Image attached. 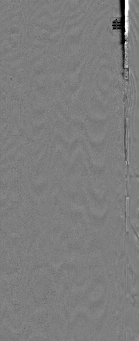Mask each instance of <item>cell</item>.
<instances>
[{
    "instance_id": "obj_1",
    "label": "cell",
    "mask_w": 139,
    "mask_h": 341,
    "mask_svg": "<svg viewBox=\"0 0 139 341\" xmlns=\"http://www.w3.org/2000/svg\"><path fill=\"white\" fill-rule=\"evenodd\" d=\"M20 108L17 102L14 101L12 103L10 116L11 134L19 135L20 134Z\"/></svg>"
},
{
    "instance_id": "obj_2",
    "label": "cell",
    "mask_w": 139,
    "mask_h": 341,
    "mask_svg": "<svg viewBox=\"0 0 139 341\" xmlns=\"http://www.w3.org/2000/svg\"><path fill=\"white\" fill-rule=\"evenodd\" d=\"M18 185L17 181L13 182L11 188V198L12 200L17 201L18 199L19 194L18 192Z\"/></svg>"
},
{
    "instance_id": "obj_3",
    "label": "cell",
    "mask_w": 139,
    "mask_h": 341,
    "mask_svg": "<svg viewBox=\"0 0 139 341\" xmlns=\"http://www.w3.org/2000/svg\"><path fill=\"white\" fill-rule=\"evenodd\" d=\"M12 238V259H17V235L13 236Z\"/></svg>"
},
{
    "instance_id": "obj_4",
    "label": "cell",
    "mask_w": 139,
    "mask_h": 341,
    "mask_svg": "<svg viewBox=\"0 0 139 341\" xmlns=\"http://www.w3.org/2000/svg\"><path fill=\"white\" fill-rule=\"evenodd\" d=\"M128 52L129 43L128 41H126L125 43V68H127L128 67Z\"/></svg>"
},
{
    "instance_id": "obj_5",
    "label": "cell",
    "mask_w": 139,
    "mask_h": 341,
    "mask_svg": "<svg viewBox=\"0 0 139 341\" xmlns=\"http://www.w3.org/2000/svg\"><path fill=\"white\" fill-rule=\"evenodd\" d=\"M126 206L127 218H129V202L128 199H127V200Z\"/></svg>"
},
{
    "instance_id": "obj_6",
    "label": "cell",
    "mask_w": 139,
    "mask_h": 341,
    "mask_svg": "<svg viewBox=\"0 0 139 341\" xmlns=\"http://www.w3.org/2000/svg\"><path fill=\"white\" fill-rule=\"evenodd\" d=\"M126 230L127 232L129 231V218H127L126 222Z\"/></svg>"
}]
</instances>
